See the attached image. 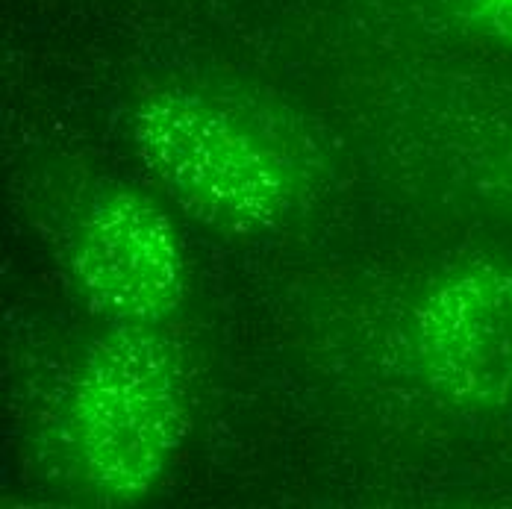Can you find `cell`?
I'll use <instances>...</instances> for the list:
<instances>
[{
    "label": "cell",
    "mask_w": 512,
    "mask_h": 509,
    "mask_svg": "<svg viewBox=\"0 0 512 509\" xmlns=\"http://www.w3.org/2000/svg\"><path fill=\"white\" fill-rule=\"evenodd\" d=\"M133 142L177 206L215 230H274L295 206V162L230 98L186 86L156 89L136 106Z\"/></svg>",
    "instance_id": "obj_1"
},
{
    "label": "cell",
    "mask_w": 512,
    "mask_h": 509,
    "mask_svg": "<svg viewBox=\"0 0 512 509\" xmlns=\"http://www.w3.org/2000/svg\"><path fill=\"white\" fill-rule=\"evenodd\" d=\"M465 21L486 39L512 48V0H460Z\"/></svg>",
    "instance_id": "obj_5"
},
{
    "label": "cell",
    "mask_w": 512,
    "mask_h": 509,
    "mask_svg": "<svg viewBox=\"0 0 512 509\" xmlns=\"http://www.w3.org/2000/svg\"><path fill=\"white\" fill-rule=\"evenodd\" d=\"M71 271L89 309L112 327H162L186 295L171 218L127 186L101 192L80 215Z\"/></svg>",
    "instance_id": "obj_4"
},
{
    "label": "cell",
    "mask_w": 512,
    "mask_h": 509,
    "mask_svg": "<svg viewBox=\"0 0 512 509\" xmlns=\"http://www.w3.org/2000/svg\"><path fill=\"white\" fill-rule=\"evenodd\" d=\"M65 427L74 465L98 498H145L186 427L177 351L156 327H112L74 377Z\"/></svg>",
    "instance_id": "obj_2"
},
{
    "label": "cell",
    "mask_w": 512,
    "mask_h": 509,
    "mask_svg": "<svg viewBox=\"0 0 512 509\" xmlns=\"http://www.w3.org/2000/svg\"><path fill=\"white\" fill-rule=\"evenodd\" d=\"M421 377L468 415L512 412V265L471 259L445 271L412 321Z\"/></svg>",
    "instance_id": "obj_3"
}]
</instances>
